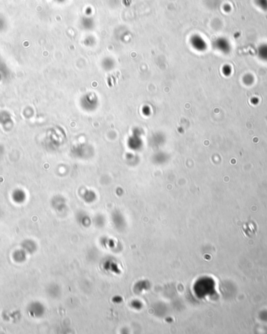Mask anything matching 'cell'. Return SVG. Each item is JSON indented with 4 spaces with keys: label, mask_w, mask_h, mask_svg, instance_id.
<instances>
[{
    "label": "cell",
    "mask_w": 267,
    "mask_h": 334,
    "mask_svg": "<svg viewBox=\"0 0 267 334\" xmlns=\"http://www.w3.org/2000/svg\"><path fill=\"white\" fill-rule=\"evenodd\" d=\"M23 249L26 252H28V253H33L34 252L36 249V245L34 242V241L30 239L25 240V241L23 242L22 244Z\"/></svg>",
    "instance_id": "3957f363"
},
{
    "label": "cell",
    "mask_w": 267,
    "mask_h": 334,
    "mask_svg": "<svg viewBox=\"0 0 267 334\" xmlns=\"http://www.w3.org/2000/svg\"><path fill=\"white\" fill-rule=\"evenodd\" d=\"M28 312L31 315L35 317H38L41 315L42 310V305L39 304L38 302H32L28 307Z\"/></svg>",
    "instance_id": "6da1fadb"
},
{
    "label": "cell",
    "mask_w": 267,
    "mask_h": 334,
    "mask_svg": "<svg viewBox=\"0 0 267 334\" xmlns=\"http://www.w3.org/2000/svg\"><path fill=\"white\" fill-rule=\"evenodd\" d=\"M13 259L16 263H21L25 261L26 259V252L24 249H18L13 252Z\"/></svg>",
    "instance_id": "7a4b0ae2"
}]
</instances>
